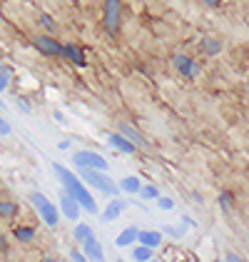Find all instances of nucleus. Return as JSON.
<instances>
[{
  "mask_svg": "<svg viewBox=\"0 0 249 262\" xmlns=\"http://www.w3.org/2000/svg\"><path fill=\"white\" fill-rule=\"evenodd\" d=\"M140 232H142L140 227H135V225H127L122 232L115 237V245H117V247H130V245H135V242L140 240Z\"/></svg>",
  "mask_w": 249,
  "mask_h": 262,
  "instance_id": "14",
  "label": "nucleus"
},
{
  "mask_svg": "<svg viewBox=\"0 0 249 262\" xmlns=\"http://www.w3.org/2000/svg\"><path fill=\"white\" fill-rule=\"evenodd\" d=\"M40 262H55V260H53V257H42Z\"/></svg>",
  "mask_w": 249,
  "mask_h": 262,
  "instance_id": "36",
  "label": "nucleus"
},
{
  "mask_svg": "<svg viewBox=\"0 0 249 262\" xmlns=\"http://www.w3.org/2000/svg\"><path fill=\"white\" fill-rule=\"evenodd\" d=\"M227 262H244L242 257H237L234 252H227Z\"/></svg>",
  "mask_w": 249,
  "mask_h": 262,
  "instance_id": "32",
  "label": "nucleus"
},
{
  "mask_svg": "<svg viewBox=\"0 0 249 262\" xmlns=\"http://www.w3.org/2000/svg\"><path fill=\"white\" fill-rule=\"evenodd\" d=\"M70 260L72 262H90L87 257H85L83 250H70Z\"/></svg>",
  "mask_w": 249,
  "mask_h": 262,
  "instance_id": "27",
  "label": "nucleus"
},
{
  "mask_svg": "<svg viewBox=\"0 0 249 262\" xmlns=\"http://www.w3.org/2000/svg\"><path fill=\"white\" fill-rule=\"evenodd\" d=\"M80 212H83V207H80V202L75 200L72 195H67L65 190L60 192V215H65L67 220H78L80 217Z\"/></svg>",
  "mask_w": 249,
  "mask_h": 262,
  "instance_id": "8",
  "label": "nucleus"
},
{
  "mask_svg": "<svg viewBox=\"0 0 249 262\" xmlns=\"http://www.w3.org/2000/svg\"><path fill=\"white\" fill-rule=\"evenodd\" d=\"M172 65H175V70H177L180 75H185L187 80H194V78L202 75V65L194 60V58L185 55V53H175V55H172Z\"/></svg>",
  "mask_w": 249,
  "mask_h": 262,
  "instance_id": "6",
  "label": "nucleus"
},
{
  "mask_svg": "<svg viewBox=\"0 0 249 262\" xmlns=\"http://www.w3.org/2000/svg\"><path fill=\"white\" fill-rule=\"evenodd\" d=\"M107 142H110L115 150H120L122 155H135V152H137V147L127 140L124 135H120V133H110V135H107Z\"/></svg>",
  "mask_w": 249,
  "mask_h": 262,
  "instance_id": "13",
  "label": "nucleus"
},
{
  "mask_svg": "<svg viewBox=\"0 0 249 262\" xmlns=\"http://www.w3.org/2000/svg\"><path fill=\"white\" fill-rule=\"evenodd\" d=\"M152 255H155V250H150V247H145V245H137V247H132V260H135V262H150V260H155Z\"/></svg>",
  "mask_w": 249,
  "mask_h": 262,
  "instance_id": "21",
  "label": "nucleus"
},
{
  "mask_svg": "<svg viewBox=\"0 0 249 262\" xmlns=\"http://www.w3.org/2000/svg\"><path fill=\"white\" fill-rule=\"evenodd\" d=\"M3 107H5V105H3V100H0V110H3Z\"/></svg>",
  "mask_w": 249,
  "mask_h": 262,
  "instance_id": "37",
  "label": "nucleus"
},
{
  "mask_svg": "<svg viewBox=\"0 0 249 262\" xmlns=\"http://www.w3.org/2000/svg\"><path fill=\"white\" fill-rule=\"evenodd\" d=\"M120 190H122V192H127V195H140L142 182H140V178H137V175H127V178H122V180H120Z\"/></svg>",
  "mask_w": 249,
  "mask_h": 262,
  "instance_id": "17",
  "label": "nucleus"
},
{
  "mask_svg": "<svg viewBox=\"0 0 249 262\" xmlns=\"http://www.w3.org/2000/svg\"><path fill=\"white\" fill-rule=\"evenodd\" d=\"M38 20H40V25L47 30V33H55V28H58V25H55V20H53L47 13H40V18H38Z\"/></svg>",
  "mask_w": 249,
  "mask_h": 262,
  "instance_id": "24",
  "label": "nucleus"
},
{
  "mask_svg": "<svg viewBox=\"0 0 249 262\" xmlns=\"http://www.w3.org/2000/svg\"><path fill=\"white\" fill-rule=\"evenodd\" d=\"M18 107H20L22 113H30V105H28L25 100H22V98H18Z\"/></svg>",
  "mask_w": 249,
  "mask_h": 262,
  "instance_id": "31",
  "label": "nucleus"
},
{
  "mask_svg": "<svg viewBox=\"0 0 249 262\" xmlns=\"http://www.w3.org/2000/svg\"><path fill=\"white\" fill-rule=\"evenodd\" d=\"M33 48L45 58H62V42L53 35H33Z\"/></svg>",
  "mask_w": 249,
  "mask_h": 262,
  "instance_id": "7",
  "label": "nucleus"
},
{
  "mask_svg": "<svg viewBox=\"0 0 249 262\" xmlns=\"http://www.w3.org/2000/svg\"><path fill=\"white\" fill-rule=\"evenodd\" d=\"M124 210H127V202L120 200V198H115V200L107 202V207L103 210V215H100V220L103 222H115L120 215H122Z\"/></svg>",
  "mask_w": 249,
  "mask_h": 262,
  "instance_id": "11",
  "label": "nucleus"
},
{
  "mask_svg": "<svg viewBox=\"0 0 249 262\" xmlns=\"http://www.w3.org/2000/svg\"><path fill=\"white\" fill-rule=\"evenodd\" d=\"M182 222H185L187 227H194V220H192V217H187V215H182Z\"/></svg>",
  "mask_w": 249,
  "mask_h": 262,
  "instance_id": "34",
  "label": "nucleus"
},
{
  "mask_svg": "<svg viewBox=\"0 0 249 262\" xmlns=\"http://www.w3.org/2000/svg\"><path fill=\"white\" fill-rule=\"evenodd\" d=\"M78 175H80V180L85 182V185H90L92 190H97L100 195H110L112 200L120 195V185L117 182H112L105 172H100V170H78Z\"/></svg>",
  "mask_w": 249,
  "mask_h": 262,
  "instance_id": "2",
  "label": "nucleus"
},
{
  "mask_svg": "<svg viewBox=\"0 0 249 262\" xmlns=\"http://www.w3.org/2000/svg\"><path fill=\"white\" fill-rule=\"evenodd\" d=\"M202 50H205V55L214 58V55L222 53V40L214 38V35H205V38H202Z\"/></svg>",
  "mask_w": 249,
  "mask_h": 262,
  "instance_id": "18",
  "label": "nucleus"
},
{
  "mask_svg": "<svg viewBox=\"0 0 249 262\" xmlns=\"http://www.w3.org/2000/svg\"><path fill=\"white\" fill-rule=\"evenodd\" d=\"M83 252H85V257L90 262H105V252H103V245H100V240L92 235L90 240H85L83 242Z\"/></svg>",
  "mask_w": 249,
  "mask_h": 262,
  "instance_id": "10",
  "label": "nucleus"
},
{
  "mask_svg": "<svg viewBox=\"0 0 249 262\" xmlns=\"http://www.w3.org/2000/svg\"><path fill=\"white\" fill-rule=\"evenodd\" d=\"M219 205H222L225 210H229V207L234 205V195H232L229 190H225V192H219Z\"/></svg>",
  "mask_w": 249,
  "mask_h": 262,
  "instance_id": "25",
  "label": "nucleus"
},
{
  "mask_svg": "<svg viewBox=\"0 0 249 262\" xmlns=\"http://www.w3.org/2000/svg\"><path fill=\"white\" fill-rule=\"evenodd\" d=\"M30 202H33V207L38 210V215L42 217V222H45L47 227H58V222H60V210L47 200L42 192H30Z\"/></svg>",
  "mask_w": 249,
  "mask_h": 262,
  "instance_id": "4",
  "label": "nucleus"
},
{
  "mask_svg": "<svg viewBox=\"0 0 249 262\" xmlns=\"http://www.w3.org/2000/svg\"><path fill=\"white\" fill-rule=\"evenodd\" d=\"M62 58H67L70 62H75V65H80V68L87 65V60H85V50L78 45V42H65V45H62Z\"/></svg>",
  "mask_w": 249,
  "mask_h": 262,
  "instance_id": "12",
  "label": "nucleus"
},
{
  "mask_svg": "<svg viewBox=\"0 0 249 262\" xmlns=\"http://www.w3.org/2000/svg\"><path fill=\"white\" fill-rule=\"evenodd\" d=\"M140 198H142V200H157V198H160V190H157L155 185H142Z\"/></svg>",
  "mask_w": 249,
  "mask_h": 262,
  "instance_id": "22",
  "label": "nucleus"
},
{
  "mask_svg": "<svg viewBox=\"0 0 249 262\" xmlns=\"http://www.w3.org/2000/svg\"><path fill=\"white\" fill-rule=\"evenodd\" d=\"M117 133H120V135H124L127 140L135 145V147H142V150H145V147H150V142L145 140V135H142L135 125H130V122H120V125H117Z\"/></svg>",
  "mask_w": 249,
  "mask_h": 262,
  "instance_id": "9",
  "label": "nucleus"
},
{
  "mask_svg": "<svg viewBox=\"0 0 249 262\" xmlns=\"http://www.w3.org/2000/svg\"><path fill=\"white\" fill-rule=\"evenodd\" d=\"M35 227L33 225H18V227H13V237L15 242H22V245H30V242L35 240Z\"/></svg>",
  "mask_w": 249,
  "mask_h": 262,
  "instance_id": "16",
  "label": "nucleus"
},
{
  "mask_svg": "<svg viewBox=\"0 0 249 262\" xmlns=\"http://www.w3.org/2000/svg\"><path fill=\"white\" fill-rule=\"evenodd\" d=\"M58 147H60V150H67V147H70V140H60L58 142Z\"/></svg>",
  "mask_w": 249,
  "mask_h": 262,
  "instance_id": "35",
  "label": "nucleus"
},
{
  "mask_svg": "<svg viewBox=\"0 0 249 262\" xmlns=\"http://www.w3.org/2000/svg\"><path fill=\"white\" fill-rule=\"evenodd\" d=\"M150 262H160V260H150Z\"/></svg>",
  "mask_w": 249,
  "mask_h": 262,
  "instance_id": "38",
  "label": "nucleus"
},
{
  "mask_svg": "<svg viewBox=\"0 0 249 262\" xmlns=\"http://www.w3.org/2000/svg\"><path fill=\"white\" fill-rule=\"evenodd\" d=\"M137 242L145 245V247H150V250H157V247L162 245V232H160V230H142Z\"/></svg>",
  "mask_w": 249,
  "mask_h": 262,
  "instance_id": "15",
  "label": "nucleus"
},
{
  "mask_svg": "<svg viewBox=\"0 0 249 262\" xmlns=\"http://www.w3.org/2000/svg\"><path fill=\"white\" fill-rule=\"evenodd\" d=\"M122 25V0H103V28L110 38L120 33Z\"/></svg>",
  "mask_w": 249,
  "mask_h": 262,
  "instance_id": "3",
  "label": "nucleus"
},
{
  "mask_svg": "<svg viewBox=\"0 0 249 262\" xmlns=\"http://www.w3.org/2000/svg\"><path fill=\"white\" fill-rule=\"evenodd\" d=\"M55 120H58V122H62V125H65V122H67V118H65V115H62L60 110H58V113H55Z\"/></svg>",
  "mask_w": 249,
  "mask_h": 262,
  "instance_id": "33",
  "label": "nucleus"
},
{
  "mask_svg": "<svg viewBox=\"0 0 249 262\" xmlns=\"http://www.w3.org/2000/svg\"><path fill=\"white\" fill-rule=\"evenodd\" d=\"M10 85V75H0V93H5Z\"/></svg>",
  "mask_w": 249,
  "mask_h": 262,
  "instance_id": "29",
  "label": "nucleus"
},
{
  "mask_svg": "<svg viewBox=\"0 0 249 262\" xmlns=\"http://www.w3.org/2000/svg\"><path fill=\"white\" fill-rule=\"evenodd\" d=\"M95 232H92V227L90 225H85V222H80V225H75V230H72V237H75V242H80L83 245L85 240H90Z\"/></svg>",
  "mask_w": 249,
  "mask_h": 262,
  "instance_id": "20",
  "label": "nucleus"
},
{
  "mask_svg": "<svg viewBox=\"0 0 249 262\" xmlns=\"http://www.w3.org/2000/svg\"><path fill=\"white\" fill-rule=\"evenodd\" d=\"M162 232H165V235H172L175 240L185 237V227H175V225H165V227H162Z\"/></svg>",
  "mask_w": 249,
  "mask_h": 262,
  "instance_id": "23",
  "label": "nucleus"
},
{
  "mask_svg": "<svg viewBox=\"0 0 249 262\" xmlns=\"http://www.w3.org/2000/svg\"><path fill=\"white\" fill-rule=\"evenodd\" d=\"M0 135H10V122L0 115Z\"/></svg>",
  "mask_w": 249,
  "mask_h": 262,
  "instance_id": "28",
  "label": "nucleus"
},
{
  "mask_svg": "<svg viewBox=\"0 0 249 262\" xmlns=\"http://www.w3.org/2000/svg\"><path fill=\"white\" fill-rule=\"evenodd\" d=\"M157 205H160V210H172V207H175V200H172V198H165V195H160V198H157Z\"/></svg>",
  "mask_w": 249,
  "mask_h": 262,
  "instance_id": "26",
  "label": "nucleus"
},
{
  "mask_svg": "<svg viewBox=\"0 0 249 262\" xmlns=\"http://www.w3.org/2000/svg\"><path fill=\"white\" fill-rule=\"evenodd\" d=\"M72 165L78 167V170H100V172H107V160H105L100 152H95V150H78L75 155H72Z\"/></svg>",
  "mask_w": 249,
  "mask_h": 262,
  "instance_id": "5",
  "label": "nucleus"
},
{
  "mask_svg": "<svg viewBox=\"0 0 249 262\" xmlns=\"http://www.w3.org/2000/svg\"><path fill=\"white\" fill-rule=\"evenodd\" d=\"M53 172L58 175L62 190L80 202V207H83L85 212H92V215L97 212V200H95V195L85 187V182L80 180V175H75L72 170H67V167L60 165V162H53Z\"/></svg>",
  "mask_w": 249,
  "mask_h": 262,
  "instance_id": "1",
  "label": "nucleus"
},
{
  "mask_svg": "<svg viewBox=\"0 0 249 262\" xmlns=\"http://www.w3.org/2000/svg\"><path fill=\"white\" fill-rule=\"evenodd\" d=\"M202 5H207V8H219L222 5V0H200Z\"/></svg>",
  "mask_w": 249,
  "mask_h": 262,
  "instance_id": "30",
  "label": "nucleus"
},
{
  "mask_svg": "<svg viewBox=\"0 0 249 262\" xmlns=\"http://www.w3.org/2000/svg\"><path fill=\"white\" fill-rule=\"evenodd\" d=\"M18 215V202L15 200H0V217L3 220H13Z\"/></svg>",
  "mask_w": 249,
  "mask_h": 262,
  "instance_id": "19",
  "label": "nucleus"
}]
</instances>
